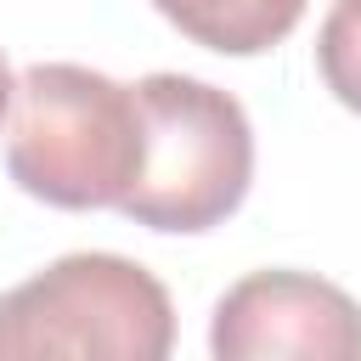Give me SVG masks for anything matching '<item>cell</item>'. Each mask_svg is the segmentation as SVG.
<instances>
[{
    "label": "cell",
    "mask_w": 361,
    "mask_h": 361,
    "mask_svg": "<svg viewBox=\"0 0 361 361\" xmlns=\"http://www.w3.org/2000/svg\"><path fill=\"white\" fill-rule=\"evenodd\" d=\"M11 90H17V79H11V68H6V56H0V118L11 113Z\"/></svg>",
    "instance_id": "52a82bcc"
},
{
    "label": "cell",
    "mask_w": 361,
    "mask_h": 361,
    "mask_svg": "<svg viewBox=\"0 0 361 361\" xmlns=\"http://www.w3.org/2000/svg\"><path fill=\"white\" fill-rule=\"evenodd\" d=\"M152 6L192 45L220 56H259L282 45L305 17V0H152Z\"/></svg>",
    "instance_id": "5b68a950"
},
{
    "label": "cell",
    "mask_w": 361,
    "mask_h": 361,
    "mask_svg": "<svg viewBox=\"0 0 361 361\" xmlns=\"http://www.w3.org/2000/svg\"><path fill=\"white\" fill-rule=\"evenodd\" d=\"M214 361H361V305L310 271H248L209 322Z\"/></svg>",
    "instance_id": "277c9868"
},
{
    "label": "cell",
    "mask_w": 361,
    "mask_h": 361,
    "mask_svg": "<svg viewBox=\"0 0 361 361\" xmlns=\"http://www.w3.org/2000/svg\"><path fill=\"white\" fill-rule=\"evenodd\" d=\"M141 169V102L85 62H34L6 113V175L51 209H118Z\"/></svg>",
    "instance_id": "6da1fadb"
},
{
    "label": "cell",
    "mask_w": 361,
    "mask_h": 361,
    "mask_svg": "<svg viewBox=\"0 0 361 361\" xmlns=\"http://www.w3.org/2000/svg\"><path fill=\"white\" fill-rule=\"evenodd\" d=\"M175 350V305L164 282L124 254H62L39 276L0 293V361L102 355L164 361Z\"/></svg>",
    "instance_id": "3957f363"
},
{
    "label": "cell",
    "mask_w": 361,
    "mask_h": 361,
    "mask_svg": "<svg viewBox=\"0 0 361 361\" xmlns=\"http://www.w3.org/2000/svg\"><path fill=\"white\" fill-rule=\"evenodd\" d=\"M141 102V169L118 197L147 231H214L254 186V124L243 102L192 73H147Z\"/></svg>",
    "instance_id": "7a4b0ae2"
},
{
    "label": "cell",
    "mask_w": 361,
    "mask_h": 361,
    "mask_svg": "<svg viewBox=\"0 0 361 361\" xmlns=\"http://www.w3.org/2000/svg\"><path fill=\"white\" fill-rule=\"evenodd\" d=\"M316 68H322V85L350 113H361V0H333L316 34Z\"/></svg>",
    "instance_id": "8992f818"
}]
</instances>
